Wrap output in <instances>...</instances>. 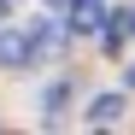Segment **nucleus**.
I'll return each instance as SVG.
<instances>
[{"label": "nucleus", "mask_w": 135, "mask_h": 135, "mask_svg": "<svg viewBox=\"0 0 135 135\" xmlns=\"http://www.w3.org/2000/svg\"><path fill=\"white\" fill-rule=\"evenodd\" d=\"M123 18H129V30H135V12H123Z\"/></svg>", "instance_id": "obj_6"}, {"label": "nucleus", "mask_w": 135, "mask_h": 135, "mask_svg": "<svg viewBox=\"0 0 135 135\" xmlns=\"http://www.w3.org/2000/svg\"><path fill=\"white\" fill-rule=\"evenodd\" d=\"M47 6H65V0H47Z\"/></svg>", "instance_id": "obj_7"}, {"label": "nucleus", "mask_w": 135, "mask_h": 135, "mask_svg": "<svg viewBox=\"0 0 135 135\" xmlns=\"http://www.w3.org/2000/svg\"><path fill=\"white\" fill-rule=\"evenodd\" d=\"M129 88H135V71H129Z\"/></svg>", "instance_id": "obj_8"}, {"label": "nucleus", "mask_w": 135, "mask_h": 135, "mask_svg": "<svg viewBox=\"0 0 135 135\" xmlns=\"http://www.w3.org/2000/svg\"><path fill=\"white\" fill-rule=\"evenodd\" d=\"M65 35H71V30H65V18H59V24H35V30H30V65H35V59H59Z\"/></svg>", "instance_id": "obj_1"}, {"label": "nucleus", "mask_w": 135, "mask_h": 135, "mask_svg": "<svg viewBox=\"0 0 135 135\" xmlns=\"http://www.w3.org/2000/svg\"><path fill=\"white\" fill-rule=\"evenodd\" d=\"M100 18H106V0H65V30L88 35V30H100Z\"/></svg>", "instance_id": "obj_2"}, {"label": "nucleus", "mask_w": 135, "mask_h": 135, "mask_svg": "<svg viewBox=\"0 0 135 135\" xmlns=\"http://www.w3.org/2000/svg\"><path fill=\"white\" fill-rule=\"evenodd\" d=\"M123 30H129V24H123V12H106V18H100V41H106V53H118V47H123Z\"/></svg>", "instance_id": "obj_5"}, {"label": "nucleus", "mask_w": 135, "mask_h": 135, "mask_svg": "<svg viewBox=\"0 0 135 135\" xmlns=\"http://www.w3.org/2000/svg\"><path fill=\"white\" fill-rule=\"evenodd\" d=\"M118 118H123V94H100L94 106H88V123H100V129L118 123Z\"/></svg>", "instance_id": "obj_4"}, {"label": "nucleus", "mask_w": 135, "mask_h": 135, "mask_svg": "<svg viewBox=\"0 0 135 135\" xmlns=\"http://www.w3.org/2000/svg\"><path fill=\"white\" fill-rule=\"evenodd\" d=\"M30 65V35L24 30H0V71H24Z\"/></svg>", "instance_id": "obj_3"}]
</instances>
